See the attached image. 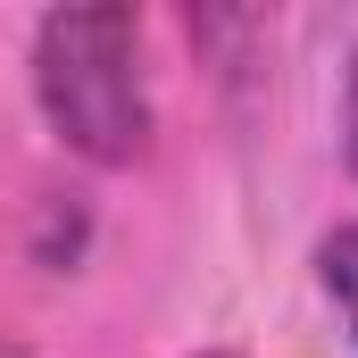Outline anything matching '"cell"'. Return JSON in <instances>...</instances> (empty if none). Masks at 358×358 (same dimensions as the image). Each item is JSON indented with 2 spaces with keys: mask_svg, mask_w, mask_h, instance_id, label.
I'll list each match as a JSON object with an SVG mask.
<instances>
[{
  "mask_svg": "<svg viewBox=\"0 0 358 358\" xmlns=\"http://www.w3.org/2000/svg\"><path fill=\"white\" fill-rule=\"evenodd\" d=\"M317 283H325V300H334L342 334L358 342V225H334V234H317Z\"/></svg>",
  "mask_w": 358,
  "mask_h": 358,
  "instance_id": "obj_3",
  "label": "cell"
},
{
  "mask_svg": "<svg viewBox=\"0 0 358 358\" xmlns=\"http://www.w3.org/2000/svg\"><path fill=\"white\" fill-rule=\"evenodd\" d=\"M8 358H34V350H8Z\"/></svg>",
  "mask_w": 358,
  "mask_h": 358,
  "instance_id": "obj_6",
  "label": "cell"
},
{
  "mask_svg": "<svg viewBox=\"0 0 358 358\" xmlns=\"http://www.w3.org/2000/svg\"><path fill=\"white\" fill-rule=\"evenodd\" d=\"M34 100L84 167L150 159V76L134 8H42L34 17Z\"/></svg>",
  "mask_w": 358,
  "mask_h": 358,
  "instance_id": "obj_1",
  "label": "cell"
},
{
  "mask_svg": "<svg viewBox=\"0 0 358 358\" xmlns=\"http://www.w3.org/2000/svg\"><path fill=\"white\" fill-rule=\"evenodd\" d=\"M200 358H242V350H200Z\"/></svg>",
  "mask_w": 358,
  "mask_h": 358,
  "instance_id": "obj_5",
  "label": "cell"
},
{
  "mask_svg": "<svg viewBox=\"0 0 358 358\" xmlns=\"http://www.w3.org/2000/svg\"><path fill=\"white\" fill-rule=\"evenodd\" d=\"M84 242H92L84 192H67V200H42V208H34V267L76 275V267H84Z\"/></svg>",
  "mask_w": 358,
  "mask_h": 358,
  "instance_id": "obj_2",
  "label": "cell"
},
{
  "mask_svg": "<svg viewBox=\"0 0 358 358\" xmlns=\"http://www.w3.org/2000/svg\"><path fill=\"white\" fill-rule=\"evenodd\" d=\"M342 159L358 176V50H350V84H342Z\"/></svg>",
  "mask_w": 358,
  "mask_h": 358,
  "instance_id": "obj_4",
  "label": "cell"
}]
</instances>
